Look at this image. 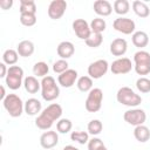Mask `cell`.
<instances>
[{"instance_id":"7402d4cb","label":"cell","mask_w":150,"mask_h":150,"mask_svg":"<svg viewBox=\"0 0 150 150\" xmlns=\"http://www.w3.org/2000/svg\"><path fill=\"white\" fill-rule=\"evenodd\" d=\"M134 137L139 143L148 142L150 139V130H149V128L146 125H144V124L135 127V129H134Z\"/></svg>"},{"instance_id":"ba28073f","label":"cell","mask_w":150,"mask_h":150,"mask_svg":"<svg viewBox=\"0 0 150 150\" xmlns=\"http://www.w3.org/2000/svg\"><path fill=\"white\" fill-rule=\"evenodd\" d=\"M123 118H124V121L128 124L134 125V127H137V125L144 124V122L146 121V114H145V111L143 109L131 108V109L124 111Z\"/></svg>"},{"instance_id":"9a60e30c","label":"cell","mask_w":150,"mask_h":150,"mask_svg":"<svg viewBox=\"0 0 150 150\" xmlns=\"http://www.w3.org/2000/svg\"><path fill=\"white\" fill-rule=\"evenodd\" d=\"M57 143H59V135L56 131L47 130L40 136V145L46 150L53 149L55 145H57Z\"/></svg>"},{"instance_id":"f546056e","label":"cell","mask_w":150,"mask_h":150,"mask_svg":"<svg viewBox=\"0 0 150 150\" xmlns=\"http://www.w3.org/2000/svg\"><path fill=\"white\" fill-rule=\"evenodd\" d=\"M20 14L23 13H30L35 14L36 13V4L33 0H20Z\"/></svg>"},{"instance_id":"ab89813d","label":"cell","mask_w":150,"mask_h":150,"mask_svg":"<svg viewBox=\"0 0 150 150\" xmlns=\"http://www.w3.org/2000/svg\"><path fill=\"white\" fill-rule=\"evenodd\" d=\"M7 73H8V68L6 67V63L1 62V63H0V77H2V79H6V76H7Z\"/></svg>"},{"instance_id":"7c38bea8","label":"cell","mask_w":150,"mask_h":150,"mask_svg":"<svg viewBox=\"0 0 150 150\" xmlns=\"http://www.w3.org/2000/svg\"><path fill=\"white\" fill-rule=\"evenodd\" d=\"M66 9H67V2L64 0H53L48 6L47 13L52 20H59L63 16Z\"/></svg>"},{"instance_id":"4316f807","label":"cell","mask_w":150,"mask_h":150,"mask_svg":"<svg viewBox=\"0 0 150 150\" xmlns=\"http://www.w3.org/2000/svg\"><path fill=\"white\" fill-rule=\"evenodd\" d=\"M90 25V29H91V33H95V34H102L105 28H107V22L104 19L102 18H95L91 20V22L89 23Z\"/></svg>"},{"instance_id":"8fae6325","label":"cell","mask_w":150,"mask_h":150,"mask_svg":"<svg viewBox=\"0 0 150 150\" xmlns=\"http://www.w3.org/2000/svg\"><path fill=\"white\" fill-rule=\"evenodd\" d=\"M132 68L134 66L131 63V60L128 57H118L115 61H112V63L110 64V70L115 75L128 74L129 71H131Z\"/></svg>"},{"instance_id":"4dcf8cb0","label":"cell","mask_w":150,"mask_h":150,"mask_svg":"<svg viewBox=\"0 0 150 150\" xmlns=\"http://www.w3.org/2000/svg\"><path fill=\"white\" fill-rule=\"evenodd\" d=\"M73 128V123L69 118H60L56 122V130L60 134H67Z\"/></svg>"},{"instance_id":"f35d334b","label":"cell","mask_w":150,"mask_h":150,"mask_svg":"<svg viewBox=\"0 0 150 150\" xmlns=\"http://www.w3.org/2000/svg\"><path fill=\"white\" fill-rule=\"evenodd\" d=\"M12 6H13V0H0V7H1V9L6 11V9H9Z\"/></svg>"},{"instance_id":"d6a6232c","label":"cell","mask_w":150,"mask_h":150,"mask_svg":"<svg viewBox=\"0 0 150 150\" xmlns=\"http://www.w3.org/2000/svg\"><path fill=\"white\" fill-rule=\"evenodd\" d=\"M70 139L74 142H77L79 144H88L89 134L86 131H73L70 134Z\"/></svg>"},{"instance_id":"836d02e7","label":"cell","mask_w":150,"mask_h":150,"mask_svg":"<svg viewBox=\"0 0 150 150\" xmlns=\"http://www.w3.org/2000/svg\"><path fill=\"white\" fill-rule=\"evenodd\" d=\"M86 45L90 48H97L102 45L103 42V36L102 34H95V33H91V35L84 41Z\"/></svg>"},{"instance_id":"7a4b0ae2","label":"cell","mask_w":150,"mask_h":150,"mask_svg":"<svg viewBox=\"0 0 150 150\" xmlns=\"http://www.w3.org/2000/svg\"><path fill=\"white\" fill-rule=\"evenodd\" d=\"M41 96L47 102H52L60 96L59 84L53 76L47 75L41 80Z\"/></svg>"},{"instance_id":"30bf717a","label":"cell","mask_w":150,"mask_h":150,"mask_svg":"<svg viewBox=\"0 0 150 150\" xmlns=\"http://www.w3.org/2000/svg\"><path fill=\"white\" fill-rule=\"evenodd\" d=\"M112 27L115 30L122 33V34H125V35H129V34H134L135 33V28H136V25H135V21L129 19V18H125V16H118L117 19L114 20L112 22Z\"/></svg>"},{"instance_id":"f1b7e54d","label":"cell","mask_w":150,"mask_h":150,"mask_svg":"<svg viewBox=\"0 0 150 150\" xmlns=\"http://www.w3.org/2000/svg\"><path fill=\"white\" fill-rule=\"evenodd\" d=\"M48 71H49V67L43 61H39L33 66V74L35 77H42L43 79L45 76L48 75Z\"/></svg>"},{"instance_id":"e575fe53","label":"cell","mask_w":150,"mask_h":150,"mask_svg":"<svg viewBox=\"0 0 150 150\" xmlns=\"http://www.w3.org/2000/svg\"><path fill=\"white\" fill-rule=\"evenodd\" d=\"M136 88H137V90L139 93H143V94L149 93L150 91V80L146 79V77H144V76L137 79V81H136Z\"/></svg>"},{"instance_id":"83f0119b","label":"cell","mask_w":150,"mask_h":150,"mask_svg":"<svg viewBox=\"0 0 150 150\" xmlns=\"http://www.w3.org/2000/svg\"><path fill=\"white\" fill-rule=\"evenodd\" d=\"M112 8H114V12L121 16L125 15L129 9H130V4L128 0H116L112 5Z\"/></svg>"},{"instance_id":"d6986e66","label":"cell","mask_w":150,"mask_h":150,"mask_svg":"<svg viewBox=\"0 0 150 150\" xmlns=\"http://www.w3.org/2000/svg\"><path fill=\"white\" fill-rule=\"evenodd\" d=\"M42 111V104L38 98L30 97L25 102V112L29 116H38Z\"/></svg>"},{"instance_id":"2e32d148","label":"cell","mask_w":150,"mask_h":150,"mask_svg":"<svg viewBox=\"0 0 150 150\" xmlns=\"http://www.w3.org/2000/svg\"><path fill=\"white\" fill-rule=\"evenodd\" d=\"M109 49L114 56H123L128 50V42L125 41V39L117 38L111 41Z\"/></svg>"},{"instance_id":"484cf974","label":"cell","mask_w":150,"mask_h":150,"mask_svg":"<svg viewBox=\"0 0 150 150\" xmlns=\"http://www.w3.org/2000/svg\"><path fill=\"white\" fill-rule=\"evenodd\" d=\"M18 59H19V54L15 49H6L2 54V62L8 64L9 67L11 66H15V63L18 62Z\"/></svg>"},{"instance_id":"5bb4252c","label":"cell","mask_w":150,"mask_h":150,"mask_svg":"<svg viewBox=\"0 0 150 150\" xmlns=\"http://www.w3.org/2000/svg\"><path fill=\"white\" fill-rule=\"evenodd\" d=\"M79 79V74L75 69H68L57 76V83L63 88L73 87Z\"/></svg>"},{"instance_id":"8992f818","label":"cell","mask_w":150,"mask_h":150,"mask_svg":"<svg viewBox=\"0 0 150 150\" xmlns=\"http://www.w3.org/2000/svg\"><path fill=\"white\" fill-rule=\"evenodd\" d=\"M134 69L138 75H148L150 73V53L146 50H137L134 54Z\"/></svg>"},{"instance_id":"603a6c76","label":"cell","mask_w":150,"mask_h":150,"mask_svg":"<svg viewBox=\"0 0 150 150\" xmlns=\"http://www.w3.org/2000/svg\"><path fill=\"white\" fill-rule=\"evenodd\" d=\"M23 87L27 93L35 94L41 89V82H39L35 76H27L23 80Z\"/></svg>"},{"instance_id":"ffe728a7","label":"cell","mask_w":150,"mask_h":150,"mask_svg":"<svg viewBox=\"0 0 150 150\" xmlns=\"http://www.w3.org/2000/svg\"><path fill=\"white\" fill-rule=\"evenodd\" d=\"M34 50H35V46L30 40H22L16 46V52H18L19 56H22V57L32 56Z\"/></svg>"},{"instance_id":"6da1fadb","label":"cell","mask_w":150,"mask_h":150,"mask_svg":"<svg viewBox=\"0 0 150 150\" xmlns=\"http://www.w3.org/2000/svg\"><path fill=\"white\" fill-rule=\"evenodd\" d=\"M62 107L59 103H52L48 107H46L40 115L35 118V125L40 130H49L55 121H59L62 116Z\"/></svg>"},{"instance_id":"b9f144b4","label":"cell","mask_w":150,"mask_h":150,"mask_svg":"<svg viewBox=\"0 0 150 150\" xmlns=\"http://www.w3.org/2000/svg\"><path fill=\"white\" fill-rule=\"evenodd\" d=\"M62 150H80V149H77V148L74 146V145H66Z\"/></svg>"},{"instance_id":"d4e9b609","label":"cell","mask_w":150,"mask_h":150,"mask_svg":"<svg viewBox=\"0 0 150 150\" xmlns=\"http://www.w3.org/2000/svg\"><path fill=\"white\" fill-rule=\"evenodd\" d=\"M76 87L82 93H89L93 89V79L88 75L80 76L76 81Z\"/></svg>"},{"instance_id":"277c9868","label":"cell","mask_w":150,"mask_h":150,"mask_svg":"<svg viewBox=\"0 0 150 150\" xmlns=\"http://www.w3.org/2000/svg\"><path fill=\"white\" fill-rule=\"evenodd\" d=\"M116 100L118 103L130 107V108H136L137 105L142 103L141 95L136 94L129 87H121L116 93Z\"/></svg>"},{"instance_id":"3957f363","label":"cell","mask_w":150,"mask_h":150,"mask_svg":"<svg viewBox=\"0 0 150 150\" xmlns=\"http://www.w3.org/2000/svg\"><path fill=\"white\" fill-rule=\"evenodd\" d=\"M2 104L6 111L8 112V115L14 118L20 117L25 111V103L22 102L21 97L18 96L16 94H8L4 98Z\"/></svg>"},{"instance_id":"1f68e13d","label":"cell","mask_w":150,"mask_h":150,"mask_svg":"<svg viewBox=\"0 0 150 150\" xmlns=\"http://www.w3.org/2000/svg\"><path fill=\"white\" fill-rule=\"evenodd\" d=\"M103 129V124L100 120H91L88 125H87V130H88V134L93 135V136H96V135H100L101 131Z\"/></svg>"},{"instance_id":"e0dca14e","label":"cell","mask_w":150,"mask_h":150,"mask_svg":"<svg viewBox=\"0 0 150 150\" xmlns=\"http://www.w3.org/2000/svg\"><path fill=\"white\" fill-rule=\"evenodd\" d=\"M94 12L101 16H109L112 12V6L108 0H96L94 2Z\"/></svg>"},{"instance_id":"74e56055","label":"cell","mask_w":150,"mask_h":150,"mask_svg":"<svg viewBox=\"0 0 150 150\" xmlns=\"http://www.w3.org/2000/svg\"><path fill=\"white\" fill-rule=\"evenodd\" d=\"M87 146H88V150H101V149L104 148L105 145L103 144V142H102L101 138H98V137H93L91 139H89Z\"/></svg>"},{"instance_id":"52a82bcc","label":"cell","mask_w":150,"mask_h":150,"mask_svg":"<svg viewBox=\"0 0 150 150\" xmlns=\"http://www.w3.org/2000/svg\"><path fill=\"white\" fill-rule=\"evenodd\" d=\"M103 101V91L100 88H93L86 98L84 107L88 112H97L102 107Z\"/></svg>"},{"instance_id":"d590c367","label":"cell","mask_w":150,"mask_h":150,"mask_svg":"<svg viewBox=\"0 0 150 150\" xmlns=\"http://www.w3.org/2000/svg\"><path fill=\"white\" fill-rule=\"evenodd\" d=\"M20 22H21V25H23L26 27H32L36 23V15L30 14V13L20 14Z\"/></svg>"},{"instance_id":"60d3db41","label":"cell","mask_w":150,"mask_h":150,"mask_svg":"<svg viewBox=\"0 0 150 150\" xmlns=\"http://www.w3.org/2000/svg\"><path fill=\"white\" fill-rule=\"evenodd\" d=\"M8 94H6V91H5V87L4 86H1V94H0V98L4 101V98L7 96Z\"/></svg>"},{"instance_id":"4fadbf2b","label":"cell","mask_w":150,"mask_h":150,"mask_svg":"<svg viewBox=\"0 0 150 150\" xmlns=\"http://www.w3.org/2000/svg\"><path fill=\"white\" fill-rule=\"evenodd\" d=\"M73 30L75 33V35L81 39V40H87L90 35H91V29H90V25L84 20V19H75L73 21Z\"/></svg>"},{"instance_id":"7bdbcfd3","label":"cell","mask_w":150,"mask_h":150,"mask_svg":"<svg viewBox=\"0 0 150 150\" xmlns=\"http://www.w3.org/2000/svg\"><path fill=\"white\" fill-rule=\"evenodd\" d=\"M101 150H108V149H107V146H104V148H102Z\"/></svg>"},{"instance_id":"5b68a950","label":"cell","mask_w":150,"mask_h":150,"mask_svg":"<svg viewBox=\"0 0 150 150\" xmlns=\"http://www.w3.org/2000/svg\"><path fill=\"white\" fill-rule=\"evenodd\" d=\"M23 69L20 66H11L5 79L6 86L11 90H18L23 84Z\"/></svg>"},{"instance_id":"44dd1931","label":"cell","mask_w":150,"mask_h":150,"mask_svg":"<svg viewBox=\"0 0 150 150\" xmlns=\"http://www.w3.org/2000/svg\"><path fill=\"white\" fill-rule=\"evenodd\" d=\"M131 41H132L134 46L139 48V50H141V49H143L144 47L148 46V43H149V35L145 32H143V30H136L131 35Z\"/></svg>"},{"instance_id":"9c48e42d","label":"cell","mask_w":150,"mask_h":150,"mask_svg":"<svg viewBox=\"0 0 150 150\" xmlns=\"http://www.w3.org/2000/svg\"><path fill=\"white\" fill-rule=\"evenodd\" d=\"M108 70H109L108 61L104 59H100L91 62L88 66V76H90L93 80H98L102 76H104Z\"/></svg>"},{"instance_id":"ac0fdd59","label":"cell","mask_w":150,"mask_h":150,"mask_svg":"<svg viewBox=\"0 0 150 150\" xmlns=\"http://www.w3.org/2000/svg\"><path fill=\"white\" fill-rule=\"evenodd\" d=\"M56 53L61 59L67 60V59H69L74 55L75 47L70 41H62V42L59 43V46L56 48Z\"/></svg>"},{"instance_id":"8d00e7d4","label":"cell","mask_w":150,"mask_h":150,"mask_svg":"<svg viewBox=\"0 0 150 150\" xmlns=\"http://www.w3.org/2000/svg\"><path fill=\"white\" fill-rule=\"evenodd\" d=\"M68 66H69V64H68L67 60L60 59V60H57V61H55V62L53 63V71L60 75V74H62V73H64L66 70L69 69Z\"/></svg>"},{"instance_id":"cb8c5ba5","label":"cell","mask_w":150,"mask_h":150,"mask_svg":"<svg viewBox=\"0 0 150 150\" xmlns=\"http://www.w3.org/2000/svg\"><path fill=\"white\" fill-rule=\"evenodd\" d=\"M132 11L139 18H148L150 14V9H149L148 5L139 0H135L132 2Z\"/></svg>"}]
</instances>
